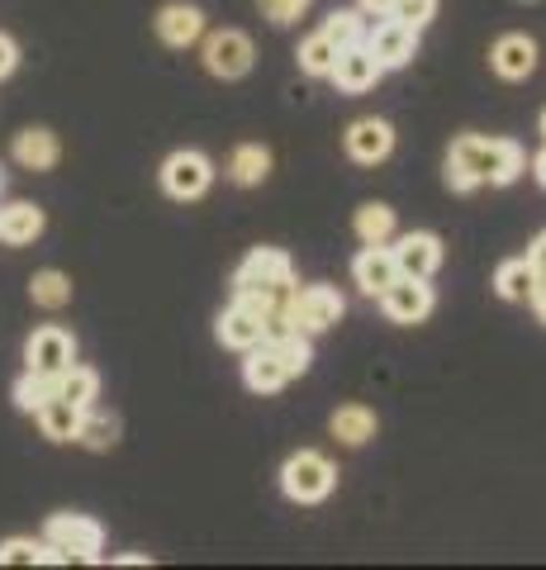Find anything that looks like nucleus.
I'll use <instances>...</instances> for the list:
<instances>
[{"label":"nucleus","mask_w":546,"mask_h":570,"mask_svg":"<svg viewBox=\"0 0 546 570\" xmlns=\"http://www.w3.org/2000/svg\"><path fill=\"white\" fill-rule=\"evenodd\" d=\"M357 238L361 243H390L395 238V209L390 205H361L357 209Z\"/></svg>","instance_id":"29"},{"label":"nucleus","mask_w":546,"mask_h":570,"mask_svg":"<svg viewBox=\"0 0 546 570\" xmlns=\"http://www.w3.org/2000/svg\"><path fill=\"white\" fill-rule=\"evenodd\" d=\"M332 485H338V471L314 448L295 452L286 466H280V490H286V499H295V504H319V499L332 494Z\"/></svg>","instance_id":"3"},{"label":"nucleus","mask_w":546,"mask_h":570,"mask_svg":"<svg viewBox=\"0 0 546 570\" xmlns=\"http://www.w3.org/2000/svg\"><path fill=\"white\" fill-rule=\"evenodd\" d=\"M205 33V14L196 6H167L157 14V39L167 48H190Z\"/></svg>","instance_id":"18"},{"label":"nucleus","mask_w":546,"mask_h":570,"mask_svg":"<svg viewBox=\"0 0 546 570\" xmlns=\"http://www.w3.org/2000/svg\"><path fill=\"white\" fill-rule=\"evenodd\" d=\"M527 266L537 272V281H546V234H537V243L527 247Z\"/></svg>","instance_id":"37"},{"label":"nucleus","mask_w":546,"mask_h":570,"mask_svg":"<svg viewBox=\"0 0 546 570\" xmlns=\"http://www.w3.org/2000/svg\"><path fill=\"white\" fill-rule=\"evenodd\" d=\"M527 305H533V309H537V318L546 324V281H537V291H533V299H527Z\"/></svg>","instance_id":"39"},{"label":"nucleus","mask_w":546,"mask_h":570,"mask_svg":"<svg viewBox=\"0 0 546 570\" xmlns=\"http://www.w3.org/2000/svg\"><path fill=\"white\" fill-rule=\"evenodd\" d=\"M305 10H309V0H261V14L271 24H295Z\"/></svg>","instance_id":"35"},{"label":"nucleus","mask_w":546,"mask_h":570,"mask_svg":"<svg viewBox=\"0 0 546 570\" xmlns=\"http://www.w3.org/2000/svg\"><path fill=\"white\" fill-rule=\"evenodd\" d=\"M43 234V209L39 205H29V200H14L0 209V243H10V247H24Z\"/></svg>","instance_id":"20"},{"label":"nucleus","mask_w":546,"mask_h":570,"mask_svg":"<svg viewBox=\"0 0 546 570\" xmlns=\"http://www.w3.org/2000/svg\"><path fill=\"white\" fill-rule=\"evenodd\" d=\"M209 181H215V163H209L205 153H171L162 163V190L171 195V200H200V195L209 190Z\"/></svg>","instance_id":"5"},{"label":"nucleus","mask_w":546,"mask_h":570,"mask_svg":"<svg viewBox=\"0 0 546 570\" xmlns=\"http://www.w3.org/2000/svg\"><path fill=\"white\" fill-rule=\"evenodd\" d=\"M366 48L376 52V62L385 71L404 67V62H414V52H418V29L414 24H399L395 14H390V20H380L371 33H366Z\"/></svg>","instance_id":"11"},{"label":"nucleus","mask_w":546,"mask_h":570,"mask_svg":"<svg viewBox=\"0 0 546 570\" xmlns=\"http://www.w3.org/2000/svg\"><path fill=\"white\" fill-rule=\"evenodd\" d=\"M276 352H280V362L290 366V376H305V371H309V362H314V352H309V333H299V328L280 337V343H276Z\"/></svg>","instance_id":"32"},{"label":"nucleus","mask_w":546,"mask_h":570,"mask_svg":"<svg viewBox=\"0 0 546 570\" xmlns=\"http://www.w3.org/2000/svg\"><path fill=\"white\" fill-rule=\"evenodd\" d=\"M390 148H395V129L385 119H357L347 129V153H351V163H361V167L385 163Z\"/></svg>","instance_id":"15"},{"label":"nucleus","mask_w":546,"mask_h":570,"mask_svg":"<svg viewBox=\"0 0 546 570\" xmlns=\"http://www.w3.org/2000/svg\"><path fill=\"white\" fill-rule=\"evenodd\" d=\"M43 542L58 551V561H100L105 551V528L86 513H58L43 528Z\"/></svg>","instance_id":"4"},{"label":"nucleus","mask_w":546,"mask_h":570,"mask_svg":"<svg viewBox=\"0 0 546 570\" xmlns=\"http://www.w3.org/2000/svg\"><path fill=\"white\" fill-rule=\"evenodd\" d=\"M527 167V153L514 138H456L447 153V186L451 190H475V186H508L518 181Z\"/></svg>","instance_id":"1"},{"label":"nucleus","mask_w":546,"mask_h":570,"mask_svg":"<svg viewBox=\"0 0 546 570\" xmlns=\"http://www.w3.org/2000/svg\"><path fill=\"white\" fill-rule=\"evenodd\" d=\"M533 171H537V181H542V186H546V148H542V153H537V163H533Z\"/></svg>","instance_id":"40"},{"label":"nucleus","mask_w":546,"mask_h":570,"mask_svg":"<svg viewBox=\"0 0 546 570\" xmlns=\"http://www.w3.org/2000/svg\"><path fill=\"white\" fill-rule=\"evenodd\" d=\"M351 276H357V285L366 295H385L390 285L399 281V262H395V247L390 243H361L357 262H351Z\"/></svg>","instance_id":"10"},{"label":"nucleus","mask_w":546,"mask_h":570,"mask_svg":"<svg viewBox=\"0 0 546 570\" xmlns=\"http://www.w3.org/2000/svg\"><path fill=\"white\" fill-rule=\"evenodd\" d=\"M24 362H29V371L33 376H48V381H58L67 366L77 362V343H72V333L67 328H39L29 337V347H24Z\"/></svg>","instance_id":"8"},{"label":"nucleus","mask_w":546,"mask_h":570,"mask_svg":"<svg viewBox=\"0 0 546 570\" xmlns=\"http://www.w3.org/2000/svg\"><path fill=\"white\" fill-rule=\"evenodd\" d=\"M489 67H495L504 81H527L537 71V43L527 39V33H504V39L489 48Z\"/></svg>","instance_id":"16"},{"label":"nucleus","mask_w":546,"mask_h":570,"mask_svg":"<svg viewBox=\"0 0 546 570\" xmlns=\"http://www.w3.org/2000/svg\"><path fill=\"white\" fill-rule=\"evenodd\" d=\"M242 381H248L252 395H276V390L295 376H290V366L280 362L276 343H257V347H248V362H242Z\"/></svg>","instance_id":"14"},{"label":"nucleus","mask_w":546,"mask_h":570,"mask_svg":"<svg viewBox=\"0 0 546 570\" xmlns=\"http://www.w3.org/2000/svg\"><path fill=\"white\" fill-rule=\"evenodd\" d=\"M338 52H343V48L332 43L328 33L319 29V33H309V39L299 43V67H305L309 77H328V71H332V62H338Z\"/></svg>","instance_id":"27"},{"label":"nucleus","mask_w":546,"mask_h":570,"mask_svg":"<svg viewBox=\"0 0 546 570\" xmlns=\"http://www.w3.org/2000/svg\"><path fill=\"white\" fill-rule=\"evenodd\" d=\"M0 190H6V171H0Z\"/></svg>","instance_id":"42"},{"label":"nucleus","mask_w":546,"mask_h":570,"mask_svg":"<svg viewBox=\"0 0 546 570\" xmlns=\"http://www.w3.org/2000/svg\"><path fill=\"white\" fill-rule=\"evenodd\" d=\"M58 157H62V148H58V134L52 129H24L14 138V163L24 171H52Z\"/></svg>","instance_id":"19"},{"label":"nucleus","mask_w":546,"mask_h":570,"mask_svg":"<svg viewBox=\"0 0 546 570\" xmlns=\"http://www.w3.org/2000/svg\"><path fill=\"white\" fill-rule=\"evenodd\" d=\"M395 20L399 24H414V29H423V24H428L433 20V14H437V0H395Z\"/></svg>","instance_id":"34"},{"label":"nucleus","mask_w":546,"mask_h":570,"mask_svg":"<svg viewBox=\"0 0 546 570\" xmlns=\"http://www.w3.org/2000/svg\"><path fill=\"white\" fill-rule=\"evenodd\" d=\"M523 6H533V0H523Z\"/></svg>","instance_id":"43"},{"label":"nucleus","mask_w":546,"mask_h":570,"mask_svg":"<svg viewBox=\"0 0 546 570\" xmlns=\"http://www.w3.org/2000/svg\"><path fill=\"white\" fill-rule=\"evenodd\" d=\"M77 442L81 448H91V452H110L119 442V419L115 414H91V409H86L81 428H77Z\"/></svg>","instance_id":"26"},{"label":"nucleus","mask_w":546,"mask_h":570,"mask_svg":"<svg viewBox=\"0 0 546 570\" xmlns=\"http://www.w3.org/2000/svg\"><path fill=\"white\" fill-rule=\"evenodd\" d=\"M252 58H257L252 39H248V33H238V29H219V33H209V39H205V67L215 71V77H224V81L248 77Z\"/></svg>","instance_id":"7"},{"label":"nucleus","mask_w":546,"mask_h":570,"mask_svg":"<svg viewBox=\"0 0 546 570\" xmlns=\"http://www.w3.org/2000/svg\"><path fill=\"white\" fill-rule=\"evenodd\" d=\"M347 299L332 291V285H309V291H295L290 299V324L299 333H328L343 318Z\"/></svg>","instance_id":"6"},{"label":"nucleus","mask_w":546,"mask_h":570,"mask_svg":"<svg viewBox=\"0 0 546 570\" xmlns=\"http://www.w3.org/2000/svg\"><path fill=\"white\" fill-rule=\"evenodd\" d=\"M29 299L39 309H62L67 299H72V281H67L62 272H39L29 281Z\"/></svg>","instance_id":"28"},{"label":"nucleus","mask_w":546,"mask_h":570,"mask_svg":"<svg viewBox=\"0 0 546 570\" xmlns=\"http://www.w3.org/2000/svg\"><path fill=\"white\" fill-rule=\"evenodd\" d=\"M395 262H399V276L433 281L437 266H443V238L437 234H404L395 243Z\"/></svg>","instance_id":"13"},{"label":"nucleus","mask_w":546,"mask_h":570,"mask_svg":"<svg viewBox=\"0 0 546 570\" xmlns=\"http://www.w3.org/2000/svg\"><path fill=\"white\" fill-rule=\"evenodd\" d=\"M48 395H52V381L48 376H33V371H24V376L14 381V404H20L24 414H39Z\"/></svg>","instance_id":"33"},{"label":"nucleus","mask_w":546,"mask_h":570,"mask_svg":"<svg viewBox=\"0 0 546 570\" xmlns=\"http://www.w3.org/2000/svg\"><path fill=\"white\" fill-rule=\"evenodd\" d=\"M52 395L58 400H67V404H77V409H91L96 404V395H100V376L91 366H67L58 381H52Z\"/></svg>","instance_id":"23"},{"label":"nucleus","mask_w":546,"mask_h":570,"mask_svg":"<svg viewBox=\"0 0 546 570\" xmlns=\"http://www.w3.org/2000/svg\"><path fill=\"white\" fill-rule=\"evenodd\" d=\"M380 309L390 324H423L433 314V285L418 276H399L390 291L380 295Z\"/></svg>","instance_id":"9"},{"label":"nucleus","mask_w":546,"mask_h":570,"mask_svg":"<svg viewBox=\"0 0 546 570\" xmlns=\"http://www.w3.org/2000/svg\"><path fill=\"white\" fill-rule=\"evenodd\" d=\"M324 33H328V39L338 43V48H351V43H366V33H371V29H366L361 10H332L328 24H324Z\"/></svg>","instance_id":"31"},{"label":"nucleus","mask_w":546,"mask_h":570,"mask_svg":"<svg viewBox=\"0 0 546 570\" xmlns=\"http://www.w3.org/2000/svg\"><path fill=\"white\" fill-rule=\"evenodd\" d=\"M261 309H252L248 299H234V305H228L224 314H219V343L224 347H238V352H248V347H257L261 343Z\"/></svg>","instance_id":"17"},{"label":"nucleus","mask_w":546,"mask_h":570,"mask_svg":"<svg viewBox=\"0 0 546 570\" xmlns=\"http://www.w3.org/2000/svg\"><path fill=\"white\" fill-rule=\"evenodd\" d=\"M228 176H234L238 186H261L271 176V153L261 148V142H242V148L228 157Z\"/></svg>","instance_id":"24"},{"label":"nucleus","mask_w":546,"mask_h":570,"mask_svg":"<svg viewBox=\"0 0 546 570\" xmlns=\"http://www.w3.org/2000/svg\"><path fill=\"white\" fill-rule=\"evenodd\" d=\"M14 62H20V48H14V39H6V33H0V81H6L10 71H14Z\"/></svg>","instance_id":"36"},{"label":"nucleus","mask_w":546,"mask_h":570,"mask_svg":"<svg viewBox=\"0 0 546 570\" xmlns=\"http://www.w3.org/2000/svg\"><path fill=\"white\" fill-rule=\"evenodd\" d=\"M495 285H499L504 299H514V305H527V299H533V291H537V272L527 266V257L504 262L499 276H495Z\"/></svg>","instance_id":"25"},{"label":"nucleus","mask_w":546,"mask_h":570,"mask_svg":"<svg viewBox=\"0 0 546 570\" xmlns=\"http://www.w3.org/2000/svg\"><path fill=\"white\" fill-rule=\"evenodd\" d=\"M332 438L343 442V448H361V442H371L376 438V414L366 404H343V409H332Z\"/></svg>","instance_id":"21"},{"label":"nucleus","mask_w":546,"mask_h":570,"mask_svg":"<svg viewBox=\"0 0 546 570\" xmlns=\"http://www.w3.org/2000/svg\"><path fill=\"white\" fill-rule=\"evenodd\" d=\"M357 10H361V14H390L395 0H357Z\"/></svg>","instance_id":"38"},{"label":"nucleus","mask_w":546,"mask_h":570,"mask_svg":"<svg viewBox=\"0 0 546 570\" xmlns=\"http://www.w3.org/2000/svg\"><path fill=\"white\" fill-rule=\"evenodd\" d=\"M234 299H248L252 309L271 314V309H290L295 299V266L280 247H257L242 257L234 272Z\"/></svg>","instance_id":"2"},{"label":"nucleus","mask_w":546,"mask_h":570,"mask_svg":"<svg viewBox=\"0 0 546 570\" xmlns=\"http://www.w3.org/2000/svg\"><path fill=\"white\" fill-rule=\"evenodd\" d=\"M380 62H376V52L366 48V43H351V48H343L338 52V62H332V71L328 77L338 81V91H347V96H361V91H371V86L380 81Z\"/></svg>","instance_id":"12"},{"label":"nucleus","mask_w":546,"mask_h":570,"mask_svg":"<svg viewBox=\"0 0 546 570\" xmlns=\"http://www.w3.org/2000/svg\"><path fill=\"white\" fill-rule=\"evenodd\" d=\"M81 414H86V409L67 404V400H58V395H48V400H43V409H39L33 419H39V428H43V438H48V442H77Z\"/></svg>","instance_id":"22"},{"label":"nucleus","mask_w":546,"mask_h":570,"mask_svg":"<svg viewBox=\"0 0 546 570\" xmlns=\"http://www.w3.org/2000/svg\"><path fill=\"white\" fill-rule=\"evenodd\" d=\"M43 561H58V551L48 542H33V538H6L0 542V566H43Z\"/></svg>","instance_id":"30"},{"label":"nucleus","mask_w":546,"mask_h":570,"mask_svg":"<svg viewBox=\"0 0 546 570\" xmlns=\"http://www.w3.org/2000/svg\"><path fill=\"white\" fill-rule=\"evenodd\" d=\"M537 134H542V138H546V110H542V119H537Z\"/></svg>","instance_id":"41"}]
</instances>
